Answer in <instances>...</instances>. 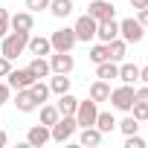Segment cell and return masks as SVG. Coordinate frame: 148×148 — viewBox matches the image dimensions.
I'll use <instances>...</instances> for the list:
<instances>
[{"instance_id":"cell-1","label":"cell","mask_w":148,"mask_h":148,"mask_svg":"<svg viewBox=\"0 0 148 148\" xmlns=\"http://www.w3.org/2000/svg\"><path fill=\"white\" fill-rule=\"evenodd\" d=\"M29 44V32H6V38H0V55H6L9 61H15Z\"/></svg>"},{"instance_id":"cell-2","label":"cell","mask_w":148,"mask_h":148,"mask_svg":"<svg viewBox=\"0 0 148 148\" xmlns=\"http://www.w3.org/2000/svg\"><path fill=\"white\" fill-rule=\"evenodd\" d=\"M119 38L125 44H139L145 38V26L136 18H125V21H119Z\"/></svg>"},{"instance_id":"cell-3","label":"cell","mask_w":148,"mask_h":148,"mask_svg":"<svg viewBox=\"0 0 148 148\" xmlns=\"http://www.w3.org/2000/svg\"><path fill=\"white\" fill-rule=\"evenodd\" d=\"M76 128H79L76 116H58V122H55V125H49V134H52V139H55V142H67V139H73Z\"/></svg>"},{"instance_id":"cell-4","label":"cell","mask_w":148,"mask_h":148,"mask_svg":"<svg viewBox=\"0 0 148 148\" xmlns=\"http://www.w3.org/2000/svg\"><path fill=\"white\" fill-rule=\"evenodd\" d=\"M108 102L116 110H131V105H134V84H119L116 90H110Z\"/></svg>"},{"instance_id":"cell-5","label":"cell","mask_w":148,"mask_h":148,"mask_svg":"<svg viewBox=\"0 0 148 148\" xmlns=\"http://www.w3.org/2000/svg\"><path fill=\"white\" fill-rule=\"evenodd\" d=\"M49 44H52V49H55V52H70L79 41H76V32L64 26V29H55V32L49 35Z\"/></svg>"},{"instance_id":"cell-6","label":"cell","mask_w":148,"mask_h":148,"mask_svg":"<svg viewBox=\"0 0 148 148\" xmlns=\"http://www.w3.org/2000/svg\"><path fill=\"white\" fill-rule=\"evenodd\" d=\"M96 26H99V21L96 18H90V15H82L79 21H76V26H73V32H76V41H93L96 38Z\"/></svg>"},{"instance_id":"cell-7","label":"cell","mask_w":148,"mask_h":148,"mask_svg":"<svg viewBox=\"0 0 148 148\" xmlns=\"http://www.w3.org/2000/svg\"><path fill=\"white\" fill-rule=\"evenodd\" d=\"M96 113H99V108H96L93 99L79 102V108H76V122H79V128H90V125L96 122Z\"/></svg>"},{"instance_id":"cell-8","label":"cell","mask_w":148,"mask_h":148,"mask_svg":"<svg viewBox=\"0 0 148 148\" xmlns=\"http://www.w3.org/2000/svg\"><path fill=\"white\" fill-rule=\"evenodd\" d=\"M87 15L96 18V21H110L116 15V6L110 3V0H93V3L87 6Z\"/></svg>"},{"instance_id":"cell-9","label":"cell","mask_w":148,"mask_h":148,"mask_svg":"<svg viewBox=\"0 0 148 148\" xmlns=\"http://www.w3.org/2000/svg\"><path fill=\"white\" fill-rule=\"evenodd\" d=\"M49 139H52L49 125H32V128H29V134H26V145H35V148L47 145Z\"/></svg>"},{"instance_id":"cell-10","label":"cell","mask_w":148,"mask_h":148,"mask_svg":"<svg viewBox=\"0 0 148 148\" xmlns=\"http://www.w3.org/2000/svg\"><path fill=\"white\" fill-rule=\"evenodd\" d=\"M6 79H9L6 84H9L12 90H23V87H29V84L35 82V76L29 73V67H26V70H12V73H9Z\"/></svg>"},{"instance_id":"cell-11","label":"cell","mask_w":148,"mask_h":148,"mask_svg":"<svg viewBox=\"0 0 148 148\" xmlns=\"http://www.w3.org/2000/svg\"><path fill=\"white\" fill-rule=\"evenodd\" d=\"M49 67H52V73H73V67H76V61H73V55L70 52H49Z\"/></svg>"},{"instance_id":"cell-12","label":"cell","mask_w":148,"mask_h":148,"mask_svg":"<svg viewBox=\"0 0 148 148\" xmlns=\"http://www.w3.org/2000/svg\"><path fill=\"white\" fill-rule=\"evenodd\" d=\"M32 26H35L32 12H18V15H9V29H15V32H32Z\"/></svg>"},{"instance_id":"cell-13","label":"cell","mask_w":148,"mask_h":148,"mask_svg":"<svg viewBox=\"0 0 148 148\" xmlns=\"http://www.w3.org/2000/svg\"><path fill=\"white\" fill-rule=\"evenodd\" d=\"M96 38H99L102 44L119 38V23H116L113 18H110V21H99V26H96Z\"/></svg>"},{"instance_id":"cell-14","label":"cell","mask_w":148,"mask_h":148,"mask_svg":"<svg viewBox=\"0 0 148 148\" xmlns=\"http://www.w3.org/2000/svg\"><path fill=\"white\" fill-rule=\"evenodd\" d=\"M26 49L32 52V55H49L52 52V44H49V38H44V35H29V44H26Z\"/></svg>"},{"instance_id":"cell-15","label":"cell","mask_w":148,"mask_h":148,"mask_svg":"<svg viewBox=\"0 0 148 148\" xmlns=\"http://www.w3.org/2000/svg\"><path fill=\"white\" fill-rule=\"evenodd\" d=\"M18 96H15V108L21 110V113H32L35 108H38V102H35V96L29 93V87H23V90H15Z\"/></svg>"},{"instance_id":"cell-16","label":"cell","mask_w":148,"mask_h":148,"mask_svg":"<svg viewBox=\"0 0 148 148\" xmlns=\"http://www.w3.org/2000/svg\"><path fill=\"white\" fill-rule=\"evenodd\" d=\"M29 73L35 79H47L49 73H52V67H49V61L44 58V55H32V61H29Z\"/></svg>"},{"instance_id":"cell-17","label":"cell","mask_w":148,"mask_h":148,"mask_svg":"<svg viewBox=\"0 0 148 148\" xmlns=\"http://www.w3.org/2000/svg\"><path fill=\"white\" fill-rule=\"evenodd\" d=\"M108 96H110V82H105V79H96V82L90 84V99L99 105V102H108Z\"/></svg>"},{"instance_id":"cell-18","label":"cell","mask_w":148,"mask_h":148,"mask_svg":"<svg viewBox=\"0 0 148 148\" xmlns=\"http://www.w3.org/2000/svg\"><path fill=\"white\" fill-rule=\"evenodd\" d=\"M55 108H58V113H61V116H76L79 99H76V96H70V93H61V96H58V105H55Z\"/></svg>"},{"instance_id":"cell-19","label":"cell","mask_w":148,"mask_h":148,"mask_svg":"<svg viewBox=\"0 0 148 148\" xmlns=\"http://www.w3.org/2000/svg\"><path fill=\"white\" fill-rule=\"evenodd\" d=\"M116 76H119V64H116V61H102V64H96V79L110 82V79H116Z\"/></svg>"},{"instance_id":"cell-20","label":"cell","mask_w":148,"mask_h":148,"mask_svg":"<svg viewBox=\"0 0 148 148\" xmlns=\"http://www.w3.org/2000/svg\"><path fill=\"white\" fill-rule=\"evenodd\" d=\"M122 84H134L139 82V67L136 64H119V76H116Z\"/></svg>"},{"instance_id":"cell-21","label":"cell","mask_w":148,"mask_h":148,"mask_svg":"<svg viewBox=\"0 0 148 148\" xmlns=\"http://www.w3.org/2000/svg\"><path fill=\"white\" fill-rule=\"evenodd\" d=\"M29 93L35 96V102H38V108L49 99V84H44V79H35L32 84H29Z\"/></svg>"},{"instance_id":"cell-22","label":"cell","mask_w":148,"mask_h":148,"mask_svg":"<svg viewBox=\"0 0 148 148\" xmlns=\"http://www.w3.org/2000/svg\"><path fill=\"white\" fill-rule=\"evenodd\" d=\"M49 93H70V79H67V73H55V76L49 79Z\"/></svg>"},{"instance_id":"cell-23","label":"cell","mask_w":148,"mask_h":148,"mask_svg":"<svg viewBox=\"0 0 148 148\" xmlns=\"http://www.w3.org/2000/svg\"><path fill=\"white\" fill-rule=\"evenodd\" d=\"M108 49H110V61H125V52H128V44L122 41V38H113V41H108Z\"/></svg>"},{"instance_id":"cell-24","label":"cell","mask_w":148,"mask_h":148,"mask_svg":"<svg viewBox=\"0 0 148 148\" xmlns=\"http://www.w3.org/2000/svg\"><path fill=\"white\" fill-rule=\"evenodd\" d=\"M102 134H110L113 128H116V119H113V113H105V110H99L96 113V122H93Z\"/></svg>"},{"instance_id":"cell-25","label":"cell","mask_w":148,"mask_h":148,"mask_svg":"<svg viewBox=\"0 0 148 148\" xmlns=\"http://www.w3.org/2000/svg\"><path fill=\"white\" fill-rule=\"evenodd\" d=\"M79 142H82V145H99V142H102V131H99L96 125H90V128H82V136H79Z\"/></svg>"},{"instance_id":"cell-26","label":"cell","mask_w":148,"mask_h":148,"mask_svg":"<svg viewBox=\"0 0 148 148\" xmlns=\"http://www.w3.org/2000/svg\"><path fill=\"white\" fill-rule=\"evenodd\" d=\"M49 12H52L55 18L73 15V0H49Z\"/></svg>"},{"instance_id":"cell-27","label":"cell","mask_w":148,"mask_h":148,"mask_svg":"<svg viewBox=\"0 0 148 148\" xmlns=\"http://www.w3.org/2000/svg\"><path fill=\"white\" fill-rule=\"evenodd\" d=\"M93 64H102V61H110V49H108V44H96V47H90V55H87Z\"/></svg>"},{"instance_id":"cell-28","label":"cell","mask_w":148,"mask_h":148,"mask_svg":"<svg viewBox=\"0 0 148 148\" xmlns=\"http://www.w3.org/2000/svg\"><path fill=\"white\" fill-rule=\"evenodd\" d=\"M58 108L55 105H41V125H55L58 122Z\"/></svg>"},{"instance_id":"cell-29","label":"cell","mask_w":148,"mask_h":148,"mask_svg":"<svg viewBox=\"0 0 148 148\" xmlns=\"http://www.w3.org/2000/svg\"><path fill=\"white\" fill-rule=\"evenodd\" d=\"M116 128H119L125 136H128V134H136V131H139V119H134V116H125L122 122H116Z\"/></svg>"},{"instance_id":"cell-30","label":"cell","mask_w":148,"mask_h":148,"mask_svg":"<svg viewBox=\"0 0 148 148\" xmlns=\"http://www.w3.org/2000/svg\"><path fill=\"white\" fill-rule=\"evenodd\" d=\"M131 116L139 119V122H145L148 119V102H134L131 105Z\"/></svg>"},{"instance_id":"cell-31","label":"cell","mask_w":148,"mask_h":148,"mask_svg":"<svg viewBox=\"0 0 148 148\" xmlns=\"http://www.w3.org/2000/svg\"><path fill=\"white\" fill-rule=\"evenodd\" d=\"M125 148H145V139L136 136V134H128L125 136Z\"/></svg>"},{"instance_id":"cell-32","label":"cell","mask_w":148,"mask_h":148,"mask_svg":"<svg viewBox=\"0 0 148 148\" xmlns=\"http://www.w3.org/2000/svg\"><path fill=\"white\" fill-rule=\"evenodd\" d=\"M26 9L29 12H44V9H49V0H26Z\"/></svg>"},{"instance_id":"cell-33","label":"cell","mask_w":148,"mask_h":148,"mask_svg":"<svg viewBox=\"0 0 148 148\" xmlns=\"http://www.w3.org/2000/svg\"><path fill=\"white\" fill-rule=\"evenodd\" d=\"M6 32H9V12L0 9V38H6Z\"/></svg>"},{"instance_id":"cell-34","label":"cell","mask_w":148,"mask_h":148,"mask_svg":"<svg viewBox=\"0 0 148 148\" xmlns=\"http://www.w3.org/2000/svg\"><path fill=\"white\" fill-rule=\"evenodd\" d=\"M9 73H12V61H9L6 55H0V79H6Z\"/></svg>"},{"instance_id":"cell-35","label":"cell","mask_w":148,"mask_h":148,"mask_svg":"<svg viewBox=\"0 0 148 148\" xmlns=\"http://www.w3.org/2000/svg\"><path fill=\"white\" fill-rule=\"evenodd\" d=\"M134 102H148V84H142L139 90H134Z\"/></svg>"},{"instance_id":"cell-36","label":"cell","mask_w":148,"mask_h":148,"mask_svg":"<svg viewBox=\"0 0 148 148\" xmlns=\"http://www.w3.org/2000/svg\"><path fill=\"white\" fill-rule=\"evenodd\" d=\"M9 96H12V87H9V84H0V108L9 102Z\"/></svg>"},{"instance_id":"cell-37","label":"cell","mask_w":148,"mask_h":148,"mask_svg":"<svg viewBox=\"0 0 148 148\" xmlns=\"http://www.w3.org/2000/svg\"><path fill=\"white\" fill-rule=\"evenodd\" d=\"M136 21H139L142 26H148V6H145V9H136Z\"/></svg>"},{"instance_id":"cell-38","label":"cell","mask_w":148,"mask_h":148,"mask_svg":"<svg viewBox=\"0 0 148 148\" xmlns=\"http://www.w3.org/2000/svg\"><path fill=\"white\" fill-rule=\"evenodd\" d=\"M139 82L148 84V67H139Z\"/></svg>"},{"instance_id":"cell-39","label":"cell","mask_w":148,"mask_h":148,"mask_svg":"<svg viewBox=\"0 0 148 148\" xmlns=\"http://www.w3.org/2000/svg\"><path fill=\"white\" fill-rule=\"evenodd\" d=\"M145 3H148V0H131V6H134V9H145Z\"/></svg>"},{"instance_id":"cell-40","label":"cell","mask_w":148,"mask_h":148,"mask_svg":"<svg viewBox=\"0 0 148 148\" xmlns=\"http://www.w3.org/2000/svg\"><path fill=\"white\" fill-rule=\"evenodd\" d=\"M6 142H9V136H6V131H0V148H3Z\"/></svg>"},{"instance_id":"cell-41","label":"cell","mask_w":148,"mask_h":148,"mask_svg":"<svg viewBox=\"0 0 148 148\" xmlns=\"http://www.w3.org/2000/svg\"><path fill=\"white\" fill-rule=\"evenodd\" d=\"M145 122H148V119H145Z\"/></svg>"},{"instance_id":"cell-42","label":"cell","mask_w":148,"mask_h":148,"mask_svg":"<svg viewBox=\"0 0 148 148\" xmlns=\"http://www.w3.org/2000/svg\"><path fill=\"white\" fill-rule=\"evenodd\" d=\"M145 6H148V3H145Z\"/></svg>"}]
</instances>
